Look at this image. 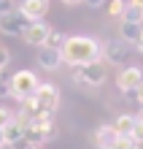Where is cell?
Here are the masks:
<instances>
[{
    "label": "cell",
    "instance_id": "6da1fadb",
    "mask_svg": "<svg viewBox=\"0 0 143 149\" xmlns=\"http://www.w3.org/2000/svg\"><path fill=\"white\" fill-rule=\"evenodd\" d=\"M100 49H103V43L92 38V36H70L65 38V43H62V49H59V54H62V65H89V63H97L100 60Z\"/></svg>",
    "mask_w": 143,
    "mask_h": 149
},
{
    "label": "cell",
    "instance_id": "7a4b0ae2",
    "mask_svg": "<svg viewBox=\"0 0 143 149\" xmlns=\"http://www.w3.org/2000/svg\"><path fill=\"white\" fill-rule=\"evenodd\" d=\"M105 79H108V71H105V63H103V60L73 68V84L86 87V90H97V87H103Z\"/></svg>",
    "mask_w": 143,
    "mask_h": 149
},
{
    "label": "cell",
    "instance_id": "3957f363",
    "mask_svg": "<svg viewBox=\"0 0 143 149\" xmlns=\"http://www.w3.org/2000/svg\"><path fill=\"white\" fill-rule=\"evenodd\" d=\"M38 84H41L38 73L22 68V71H16L11 79H8V95H14L16 100H27V98H32V95H35Z\"/></svg>",
    "mask_w": 143,
    "mask_h": 149
},
{
    "label": "cell",
    "instance_id": "277c9868",
    "mask_svg": "<svg viewBox=\"0 0 143 149\" xmlns=\"http://www.w3.org/2000/svg\"><path fill=\"white\" fill-rule=\"evenodd\" d=\"M32 100H35V106L41 109V114H54L57 106H59V90H57V84H38V90H35L32 95Z\"/></svg>",
    "mask_w": 143,
    "mask_h": 149
},
{
    "label": "cell",
    "instance_id": "5b68a950",
    "mask_svg": "<svg viewBox=\"0 0 143 149\" xmlns=\"http://www.w3.org/2000/svg\"><path fill=\"white\" fill-rule=\"evenodd\" d=\"M140 81H143V71L138 65H124L119 71V76H116V87H119L124 95H135Z\"/></svg>",
    "mask_w": 143,
    "mask_h": 149
},
{
    "label": "cell",
    "instance_id": "8992f818",
    "mask_svg": "<svg viewBox=\"0 0 143 149\" xmlns=\"http://www.w3.org/2000/svg\"><path fill=\"white\" fill-rule=\"evenodd\" d=\"M27 19L19 14V11H11V14H3L0 16V33L3 36H11V38H22L24 30H27Z\"/></svg>",
    "mask_w": 143,
    "mask_h": 149
},
{
    "label": "cell",
    "instance_id": "52a82bcc",
    "mask_svg": "<svg viewBox=\"0 0 143 149\" xmlns=\"http://www.w3.org/2000/svg\"><path fill=\"white\" fill-rule=\"evenodd\" d=\"M127 57H130V46L124 41H108V43H103V49H100V60H105V63H111V65H122Z\"/></svg>",
    "mask_w": 143,
    "mask_h": 149
},
{
    "label": "cell",
    "instance_id": "ba28073f",
    "mask_svg": "<svg viewBox=\"0 0 143 149\" xmlns=\"http://www.w3.org/2000/svg\"><path fill=\"white\" fill-rule=\"evenodd\" d=\"M24 125H27V122H22L19 117H11L3 125V141H6V146H19V144H24Z\"/></svg>",
    "mask_w": 143,
    "mask_h": 149
},
{
    "label": "cell",
    "instance_id": "9c48e42d",
    "mask_svg": "<svg viewBox=\"0 0 143 149\" xmlns=\"http://www.w3.org/2000/svg\"><path fill=\"white\" fill-rule=\"evenodd\" d=\"M49 33H51V27H49V24L41 19V22H30L22 38L27 41L30 46H38V49H41V46H46V38H49Z\"/></svg>",
    "mask_w": 143,
    "mask_h": 149
},
{
    "label": "cell",
    "instance_id": "30bf717a",
    "mask_svg": "<svg viewBox=\"0 0 143 149\" xmlns=\"http://www.w3.org/2000/svg\"><path fill=\"white\" fill-rule=\"evenodd\" d=\"M16 11H19L27 22H41L43 16L49 14V0H24Z\"/></svg>",
    "mask_w": 143,
    "mask_h": 149
},
{
    "label": "cell",
    "instance_id": "8fae6325",
    "mask_svg": "<svg viewBox=\"0 0 143 149\" xmlns=\"http://www.w3.org/2000/svg\"><path fill=\"white\" fill-rule=\"evenodd\" d=\"M35 63H38V68H43V71H59V68H62V54H59L57 49L41 46L38 57H35Z\"/></svg>",
    "mask_w": 143,
    "mask_h": 149
},
{
    "label": "cell",
    "instance_id": "7c38bea8",
    "mask_svg": "<svg viewBox=\"0 0 143 149\" xmlns=\"http://www.w3.org/2000/svg\"><path fill=\"white\" fill-rule=\"evenodd\" d=\"M116 138H119V136L113 133L111 125H100V127L95 130V146H97V149H113Z\"/></svg>",
    "mask_w": 143,
    "mask_h": 149
},
{
    "label": "cell",
    "instance_id": "4fadbf2b",
    "mask_svg": "<svg viewBox=\"0 0 143 149\" xmlns=\"http://www.w3.org/2000/svg\"><path fill=\"white\" fill-rule=\"evenodd\" d=\"M132 125H135V117L132 114H119L113 122H111V127H113V133L119 136V138H127L132 136Z\"/></svg>",
    "mask_w": 143,
    "mask_h": 149
},
{
    "label": "cell",
    "instance_id": "5bb4252c",
    "mask_svg": "<svg viewBox=\"0 0 143 149\" xmlns=\"http://www.w3.org/2000/svg\"><path fill=\"white\" fill-rule=\"evenodd\" d=\"M140 27L143 24H132V22H122L119 24V41H124L127 46H135L138 43V36H140Z\"/></svg>",
    "mask_w": 143,
    "mask_h": 149
},
{
    "label": "cell",
    "instance_id": "9a60e30c",
    "mask_svg": "<svg viewBox=\"0 0 143 149\" xmlns=\"http://www.w3.org/2000/svg\"><path fill=\"white\" fill-rule=\"evenodd\" d=\"M122 22H132V24H143V8L138 6H130L124 8V14H122Z\"/></svg>",
    "mask_w": 143,
    "mask_h": 149
},
{
    "label": "cell",
    "instance_id": "2e32d148",
    "mask_svg": "<svg viewBox=\"0 0 143 149\" xmlns=\"http://www.w3.org/2000/svg\"><path fill=\"white\" fill-rule=\"evenodd\" d=\"M65 38H68L65 33H59V30H51V33H49V38H46V46L59 52V49H62V43H65Z\"/></svg>",
    "mask_w": 143,
    "mask_h": 149
},
{
    "label": "cell",
    "instance_id": "e0dca14e",
    "mask_svg": "<svg viewBox=\"0 0 143 149\" xmlns=\"http://www.w3.org/2000/svg\"><path fill=\"white\" fill-rule=\"evenodd\" d=\"M124 8H127V0H111V6H108V14L113 16V19H122Z\"/></svg>",
    "mask_w": 143,
    "mask_h": 149
},
{
    "label": "cell",
    "instance_id": "ac0fdd59",
    "mask_svg": "<svg viewBox=\"0 0 143 149\" xmlns=\"http://www.w3.org/2000/svg\"><path fill=\"white\" fill-rule=\"evenodd\" d=\"M132 141H138V144H143V114H138L135 117V125H132Z\"/></svg>",
    "mask_w": 143,
    "mask_h": 149
},
{
    "label": "cell",
    "instance_id": "d6986e66",
    "mask_svg": "<svg viewBox=\"0 0 143 149\" xmlns=\"http://www.w3.org/2000/svg\"><path fill=\"white\" fill-rule=\"evenodd\" d=\"M140 144L138 141H132V138L127 136V138H116V144H113V149H138Z\"/></svg>",
    "mask_w": 143,
    "mask_h": 149
},
{
    "label": "cell",
    "instance_id": "ffe728a7",
    "mask_svg": "<svg viewBox=\"0 0 143 149\" xmlns=\"http://www.w3.org/2000/svg\"><path fill=\"white\" fill-rule=\"evenodd\" d=\"M8 63H11V52H8V49L3 46V43H0V71H3V68H6Z\"/></svg>",
    "mask_w": 143,
    "mask_h": 149
},
{
    "label": "cell",
    "instance_id": "44dd1931",
    "mask_svg": "<svg viewBox=\"0 0 143 149\" xmlns=\"http://www.w3.org/2000/svg\"><path fill=\"white\" fill-rule=\"evenodd\" d=\"M11 11H16L14 0H0V16H3V14H11Z\"/></svg>",
    "mask_w": 143,
    "mask_h": 149
},
{
    "label": "cell",
    "instance_id": "7402d4cb",
    "mask_svg": "<svg viewBox=\"0 0 143 149\" xmlns=\"http://www.w3.org/2000/svg\"><path fill=\"white\" fill-rule=\"evenodd\" d=\"M11 117H14V114H11V111H8L6 106H0V127H3V125H6V122H8V119H11Z\"/></svg>",
    "mask_w": 143,
    "mask_h": 149
},
{
    "label": "cell",
    "instance_id": "603a6c76",
    "mask_svg": "<svg viewBox=\"0 0 143 149\" xmlns=\"http://www.w3.org/2000/svg\"><path fill=\"white\" fill-rule=\"evenodd\" d=\"M6 95H8V81L0 76V98H6Z\"/></svg>",
    "mask_w": 143,
    "mask_h": 149
},
{
    "label": "cell",
    "instance_id": "cb8c5ba5",
    "mask_svg": "<svg viewBox=\"0 0 143 149\" xmlns=\"http://www.w3.org/2000/svg\"><path fill=\"white\" fill-rule=\"evenodd\" d=\"M135 98H138V103H140V106H143V81L138 84V90H135Z\"/></svg>",
    "mask_w": 143,
    "mask_h": 149
},
{
    "label": "cell",
    "instance_id": "d4e9b609",
    "mask_svg": "<svg viewBox=\"0 0 143 149\" xmlns=\"http://www.w3.org/2000/svg\"><path fill=\"white\" fill-rule=\"evenodd\" d=\"M84 3H86L89 8H100V6L105 3V0H84Z\"/></svg>",
    "mask_w": 143,
    "mask_h": 149
},
{
    "label": "cell",
    "instance_id": "484cf974",
    "mask_svg": "<svg viewBox=\"0 0 143 149\" xmlns=\"http://www.w3.org/2000/svg\"><path fill=\"white\" fill-rule=\"evenodd\" d=\"M135 49L143 54V27H140V36H138V43H135Z\"/></svg>",
    "mask_w": 143,
    "mask_h": 149
},
{
    "label": "cell",
    "instance_id": "4316f807",
    "mask_svg": "<svg viewBox=\"0 0 143 149\" xmlns=\"http://www.w3.org/2000/svg\"><path fill=\"white\" fill-rule=\"evenodd\" d=\"M62 6H78V3H84V0H59Z\"/></svg>",
    "mask_w": 143,
    "mask_h": 149
},
{
    "label": "cell",
    "instance_id": "83f0119b",
    "mask_svg": "<svg viewBox=\"0 0 143 149\" xmlns=\"http://www.w3.org/2000/svg\"><path fill=\"white\" fill-rule=\"evenodd\" d=\"M130 6H138V8H143V0H130Z\"/></svg>",
    "mask_w": 143,
    "mask_h": 149
},
{
    "label": "cell",
    "instance_id": "f1b7e54d",
    "mask_svg": "<svg viewBox=\"0 0 143 149\" xmlns=\"http://www.w3.org/2000/svg\"><path fill=\"white\" fill-rule=\"evenodd\" d=\"M6 146V141H3V127H0V149Z\"/></svg>",
    "mask_w": 143,
    "mask_h": 149
},
{
    "label": "cell",
    "instance_id": "f546056e",
    "mask_svg": "<svg viewBox=\"0 0 143 149\" xmlns=\"http://www.w3.org/2000/svg\"><path fill=\"white\" fill-rule=\"evenodd\" d=\"M24 149H38V146H24Z\"/></svg>",
    "mask_w": 143,
    "mask_h": 149
},
{
    "label": "cell",
    "instance_id": "4dcf8cb0",
    "mask_svg": "<svg viewBox=\"0 0 143 149\" xmlns=\"http://www.w3.org/2000/svg\"><path fill=\"white\" fill-rule=\"evenodd\" d=\"M0 76H3V71H0Z\"/></svg>",
    "mask_w": 143,
    "mask_h": 149
}]
</instances>
